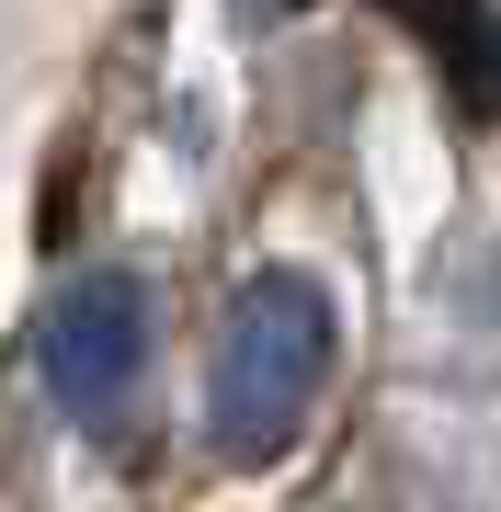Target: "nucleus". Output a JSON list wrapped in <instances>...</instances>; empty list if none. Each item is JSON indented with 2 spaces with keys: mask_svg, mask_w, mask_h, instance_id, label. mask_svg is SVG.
<instances>
[{
  "mask_svg": "<svg viewBox=\"0 0 501 512\" xmlns=\"http://www.w3.org/2000/svg\"><path fill=\"white\" fill-rule=\"evenodd\" d=\"M319 376H331V296L308 274H251L217 319V353H205V433L228 456H274L308 421Z\"/></svg>",
  "mask_w": 501,
  "mask_h": 512,
  "instance_id": "f257e3e1",
  "label": "nucleus"
},
{
  "mask_svg": "<svg viewBox=\"0 0 501 512\" xmlns=\"http://www.w3.org/2000/svg\"><path fill=\"white\" fill-rule=\"evenodd\" d=\"M137 376H149V285L137 274H80L46 308V387H57V410L114 421L137 399Z\"/></svg>",
  "mask_w": 501,
  "mask_h": 512,
  "instance_id": "f03ea898",
  "label": "nucleus"
},
{
  "mask_svg": "<svg viewBox=\"0 0 501 512\" xmlns=\"http://www.w3.org/2000/svg\"><path fill=\"white\" fill-rule=\"evenodd\" d=\"M410 23L433 35V57L456 69V103L467 114H501V23L479 12V0H399Z\"/></svg>",
  "mask_w": 501,
  "mask_h": 512,
  "instance_id": "7ed1b4c3",
  "label": "nucleus"
}]
</instances>
